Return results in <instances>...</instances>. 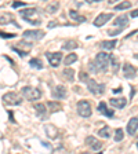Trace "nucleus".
Instances as JSON below:
<instances>
[{"mask_svg":"<svg viewBox=\"0 0 138 154\" xmlns=\"http://www.w3.org/2000/svg\"><path fill=\"white\" fill-rule=\"evenodd\" d=\"M77 61V55L76 54H68L66 58H65V65H72L73 62Z\"/></svg>","mask_w":138,"mask_h":154,"instance_id":"b1692460","label":"nucleus"},{"mask_svg":"<svg viewBox=\"0 0 138 154\" xmlns=\"http://www.w3.org/2000/svg\"><path fill=\"white\" fill-rule=\"evenodd\" d=\"M0 37H3V38H13V37H15V35H14V33H3V32H0Z\"/></svg>","mask_w":138,"mask_h":154,"instance_id":"7c9ffc66","label":"nucleus"},{"mask_svg":"<svg viewBox=\"0 0 138 154\" xmlns=\"http://www.w3.org/2000/svg\"><path fill=\"white\" fill-rule=\"evenodd\" d=\"M131 17H133V18H137V17H138V8L134 10V11H131Z\"/></svg>","mask_w":138,"mask_h":154,"instance_id":"e433bc0d","label":"nucleus"},{"mask_svg":"<svg viewBox=\"0 0 138 154\" xmlns=\"http://www.w3.org/2000/svg\"><path fill=\"white\" fill-rule=\"evenodd\" d=\"M58 8H59V3H58V2H53V3H50L46 7V11H47L48 14H54Z\"/></svg>","mask_w":138,"mask_h":154,"instance_id":"6ab92c4d","label":"nucleus"},{"mask_svg":"<svg viewBox=\"0 0 138 154\" xmlns=\"http://www.w3.org/2000/svg\"><path fill=\"white\" fill-rule=\"evenodd\" d=\"M76 110H77V114L87 119V117H90L91 116V105L90 102H87V100H80V102L77 103L76 106Z\"/></svg>","mask_w":138,"mask_h":154,"instance_id":"20e7f679","label":"nucleus"},{"mask_svg":"<svg viewBox=\"0 0 138 154\" xmlns=\"http://www.w3.org/2000/svg\"><path fill=\"white\" fill-rule=\"evenodd\" d=\"M29 65H30L32 67H35V69H43L42 61H40V59H37V58H33V59H30Z\"/></svg>","mask_w":138,"mask_h":154,"instance_id":"5701e85b","label":"nucleus"},{"mask_svg":"<svg viewBox=\"0 0 138 154\" xmlns=\"http://www.w3.org/2000/svg\"><path fill=\"white\" fill-rule=\"evenodd\" d=\"M98 113H101V114H104V116H106V117H113V110H111V109H108L106 107V103L105 102H101L100 105H98Z\"/></svg>","mask_w":138,"mask_h":154,"instance_id":"2eb2a0df","label":"nucleus"},{"mask_svg":"<svg viewBox=\"0 0 138 154\" xmlns=\"http://www.w3.org/2000/svg\"><path fill=\"white\" fill-rule=\"evenodd\" d=\"M22 95L28 100H37L42 98V91L39 90V88H36V87H24Z\"/></svg>","mask_w":138,"mask_h":154,"instance_id":"f03ea898","label":"nucleus"},{"mask_svg":"<svg viewBox=\"0 0 138 154\" xmlns=\"http://www.w3.org/2000/svg\"><path fill=\"white\" fill-rule=\"evenodd\" d=\"M55 25H57V23H55V22H50V23H48V28H54Z\"/></svg>","mask_w":138,"mask_h":154,"instance_id":"58836bf2","label":"nucleus"},{"mask_svg":"<svg viewBox=\"0 0 138 154\" xmlns=\"http://www.w3.org/2000/svg\"><path fill=\"white\" fill-rule=\"evenodd\" d=\"M138 129V117H133L127 124V134L129 135H134Z\"/></svg>","mask_w":138,"mask_h":154,"instance_id":"ddd939ff","label":"nucleus"},{"mask_svg":"<svg viewBox=\"0 0 138 154\" xmlns=\"http://www.w3.org/2000/svg\"><path fill=\"white\" fill-rule=\"evenodd\" d=\"M3 100L7 103V105H11V106H17V105H21L22 102V98L15 92H7L6 95L3 96Z\"/></svg>","mask_w":138,"mask_h":154,"instance_id":"39448f33","label":"nucleus"},{"mask_svg":"<svg viewBox=\"0 0 138 154\" xmlns=\"http://www.w3.org/2000/svg\"><path fill=\"white\" fill-rule=\"evenodd\" d=\"M111 58L112 55L106 54V52H98L95 57V62H94V66H95L97 72H105L111 63Z\"/></svg>","mask_w":138,"mask_h":154,"instance_id":"f257e3e1","label":"nucleus"},{"mask_svg":"<svg viewBox=\"0 0 138 154\" xmlns=\"http://www.w3.org/2000/svg\"><path fill=\"white\" fill-rule=\"evenodd\" d=\"M86 84H87L88 91H90L91 94H94V95H102V94L105 92V85H104V84H98L95 80H93V79H88V80L86 81Z\"/></svg>","mask_w":138,"mask_h":154,"instance_id":"7ed1b4c3","label":"nucleus"},{"mask_svg":"<svg viewBox=\"0 0 138 154\" xmlns=\"http://www.w3.org/2000/svg\"><path fill=\"white\" fill-rule=\"evenodd\" d=\"M46 32H43V30H25L22 35L24 38H28V40H33V42H37V40H42L43 37H44Z\"/></svg>","mask_w":138,"mask_h":154,"instance_id":"423d86ee","label":"nucleus"},{"mask_svg":"<svg viewBox=\"0 0 138 154\" xmlns=\"http://www.w3.org/2000/svg\"><path fill=\"white\" fill-rule=\"evenodd\" d=\"M126 105H127V100L123 96H120V98H112L111 99V106H113L115 109H123Z\"/></svg>","mask_w":138,"mask_h":154,"instance_id":"f8f14e48","label":"nucleus"},{"mask_svg":"<svg viewBox=\"0 0 138 154\" xmlns=\"http://www.w3.org/2000/svg\"><path fill=\"white\" fill-rule=\"evenodd\" d=\"M111 62H112V67H113V72H117V69H119V63H117V59H116L115 57L111 58Z\"/></svg>","mask_w":138,"mask_h":154,"instance_id":"c756f323","label":"nucleus"},{"mask_svg":"<svg viewBox=\"0 0 138 154\" xmlns=\"http://www.w3.org/2000/svg\"><path fill=\"white\" fill-rule=\"evenodd\" d=\"M113 25L120 26V28H126V26L129 25V18H127V15L117 17V18H116V21H113Z\"/></svg>","mask_w":138,"mask_h":154,"instance_id":"dca6fc26","label":"nucleus"},{"mask_svg":"<svg viewBox=\"0 0 138 154\" xmlns=\"http://www.w3.org/2000/svg\"><path fill=\"white\" fill-rule=\"evenodd\" d=\"M10 21H13V17L10 15V14H6V15H3L0 18V23H2V25H6V23H8Z\"/></svg>","mask_w":138,"mask_h":154,"instance_id":"cd10ccee","label":"nucleus"},{"mask_svg":"<svg viewBox=\"0 0 138 154\" xmlns=\"http://www.w3.org/2000/svg\"><path fill=\"white\" fill-rule=\"evenodd\" d=\"M123 138H124V132H123V129H116L115 131V142H122Z\"/></svg>","mask_w":138,"mask_h":154,"instance_id":"a878e982","label":"nucleus"},{"mask_svg":"<svg viewBox=\"0 0 138 154\" xmlns=\"http://www.w3.org/2000/svg\"><path fill=\"white\" fill-rule=\"evenodd\" d=\"M135 58H137V59H138V54H135Z\"/></svg>","mask_w":138,"mask_h":154,"instance_id":"37998d69","label":"nucleus"},{"mask_svg":"<svg viewBox=\"0 0 138 154\" xmlns=\"http://www.w3.org/2000/svg\"><path fill=\"white\" fill-rule=\"evenodd\" d=\"M46 57H47L48 62H50V65H51L53 67H57L58 65H59V62H61V59H62L61 52H47Z\"/></svg>","mask_w":138,"mask_h":154,"instance_id":"0eeeda50","label":"nucleus"},{"mask_svg":"<svg viewBox=\"0 0 138 154\" xmlns=\"http://www.w3.org/2000/svg\"><path fill=\"white\" fill-rule=\"evenodd\" d=\"M134 94H135V91H134V90H131V92H130V95H131V98H133V96H134Z\"/></svg>","mask_w":138,"mask_h":154,"instance_id":"a19ab883","label":"nucleus"},{"mask_svg":"<svg viewBox=\"0 0 138 154\" xmlns=\"http://www.w3.org/2000/svg\"><path fill=\"white\" fill-rule=\"evenodd\" d=\"M47 106H48V107H51L53 112H59V110L62 109V106L59 105L58 102H48Z\"/></svg>","mask_w":138,"mask_h":154,"instance_id":"bb28decb","label":"nucleus"},{"mask_svg":"<svg viewBox=\"0 0 138 154\" xmlns=\"http://www.w3.org/2000/svg\"><path fill=\"white\" fill-rule=\"evenodd\" d=\"M44 131H46V135H47L50 139H55L58 136V129L55 128L53 124L44 125Z\"/></svg>","mask_w":138,"mask_h":154,"instance_id":"4468645a","label":"nucleus"},{"mask_svg":"<svg viewBox=\"0 0 138 154\" xmlns=\"http://www.w3.org/2000/svg\"><path fill=\"white\" fill-rule=\"evenodd\" d=\"M116 40H105V42L101 43V45H102V48H105V50H113V48L116 47Z\"/></svg>","mask_w":138,"mask_h":154,"instance_id":"412c9836","label":"nucleus"},{"mask_svg":"<svg viewBox=\"0 0 138 154\" xmlns=\"http://www.w3.org/2000/svg\"><path fill=\"white\" fill-rule=\"evenodd\" d=\"M87 3H97V2H101V0H86Z\"/></svg>","mask_w":138,"mask_h":154,"instance_id":"4c0bfd02","label":"nucleus"},{"mask_svg":"<svg viewBox=\"0 0 138 154\" xmlns=\"http://www.w3.org/2000/svg\"><path fill=\"white\" fill-rule=\"evenodd\" d=\"M13 50H14V51H15V52H18V55H19V57H25V55H26V51H21V50H18V48H17V47H14Z\"/></svg>","mask_w":138,"mask_h":154,"instance_id":"72a5a7b5","label":"nucleus"},{"mask_svg":"<svg viewBox=\"0 0 138 154\" xmlns=\"http://www.w3.org/2000/svg\"><path fill=\"white\" fill-rule=\"evenodd\" d=\"M24 6H26L24 2H14L13 3V8H18V7H24Z\"/></svg>","mask_w":138,"mask_h":154,"instance_id":"473e14b6","label":"nucleus"},{"mask_svg":"<svg viewBox=\"0 0 138 154\" xmlns=\"http://www.w3.org/2000/svg\"><path fill=\"white\" fill-rule=\"evenodd\" d=\"M10 119H11V121H13V122H15V120H14V117H13V113H11V112H10Z\"/></svg>","mask_w":138,"mask_h":154,"instance_id":"ea45409f","label":"nucleus"},{"mask_svg":"<svg viewBox=\"0 0 138 154\" xmlns=\"http://www.w3.org/2000/svg\"><path fill=\"white\" fill-rule=\"evenodd\" d=\"M53 96L57 98V99H64L66 98V88L64 85H57L53 90Z\"/></svg>","mask_w":138,"mask_h":154,"instance_id":"9b49d317","label":"nucleus"},{"mask_svg":"<svg viewBox=\"0 0 138 154\" xmlns=\"http://www.w3.org/2000/svg\"><path fill=\"white\" fill-rule=\"evenodd\" d=\"M97 132H98V135H100L101 138H105L106 139V138H109V136H111V128H109V127H102V128L98 129Z\"/></svg>","mask_w":138,"mask_h":154,"instance_id":"aec40b11","label":"nucleus"},{"mask_svg":"<svg viewBox=\"0 0 138 154\" xmlns=\"http://www.w3.org/2000/svg\"><path fill=\"white\" fill-rule=\"evenodd\" d=\"M77 48V43L73 42V40H69L65 44H62V50H66V51H71V50H75Z\"/></svg>","mask_w":138,"mask_h":154,"instance_id":"4be33fe9","label":"nucleus"},{"mask_svg":"<svg viewBox=\"0 0 138 154\" xmlns=\"http://www.w3.org/2000/svg\"><path fill=\"white\" fill-rule=\"evenodd\" d=\"M123 74H124L126 79H134L135 74H137V69L130 63H124L123 65Z\"/></svg>","mask_w":138,"mask_h":154,"instance_id":"9d476101","label":"nucleus"},{"mask_svg":"<svg viewBox=\"0 0 138 154\" xmlns=\"http://www.w3.org/2000/svg\"><path fill=\"white\" fill-rule=\"evenodd\" d=\"M33 109H35V112L37 113V116L40 117V119H43V117H46V106L43 105V103H36L35 106H33Z\"/></svg>","mask_w":138,"mask_h":154,"instance_id":"f3484780","label":"nucleus"},{"mask_svg":"<svg viewBox=\"0 0 138 154\" xmlns=\"http://www.w3.org/2000/svg\"><path fill=\"white\" fill-rule=\"evenodd\" d=\"M90 147H91V150H94V151H98L101 147H102V143H101V142H98V140H95V142H94V143L90 146Z\"/></svg>","mask_w":138,"mask_h":154,"instance_id":"c85d7f7f","label":"nucleus"},{"mask_svg":"<svg viewBox=\"0 0 138 154\" xmlns=\"http://www.w3.org/2000/svg\"><path fill=\"white\" fill-rule=\"evenodd\" d=\"M73 19H75V21H77V22H84V21H86V18H84V17H82V15H79V14H77Z\"/></svg>","mask_w":138,"mask_h":154,"instance_id":"f704fd0d","label":"nucleus"},{"mask_svg":"<svg viewBox=\"0 0 138 154\" xmlns=\"http://www.w3.org/2000/svg\"><path fill=\"white\" fill-rule=\"evenodd\" d=\"M123 29H124V28H120V29H117V30H108V35H109V36H116V35H119Z\"/></svg>","mask_w":138,"mask_h":154,"instance_id":"2f4dec72","label":"nucleus"},{"mask_svg":"<svg viewBox=\"0 0 138 154\" xmlns=\"http://www.w3.org/2000/svg\"><path fill=\"white\" fill-rule=\"evenodd\" d=\"M131 7V3L130 2H122L120 4H117V6L115 7L116 11H122V10H126V8H130Z\"/></svg>","mask_w":138,"mask_h":154,"instance_id":"393cba45","label":"nucleus"},{"mask_svg":"<svg viewBox=\"0 0 138 154\" xmlns=\"http://www.w3.org/2000/svg\"><path fill=\"white\" fill-rule=\"evenodd\" d=\"M113 18V14H100V15L95 18V21H94V25L95 26H104L108 21H111V19Z\"/></svg>","mask_w":138,"mask_h":154,"instance_id":"1a4fd4ad","label":"nucleus"},{"mask_svg":"<svg viewBox=\"0 0 138 154\" xmlns=\"http://www.w3.org/2000/svg\"><path fill=\"white\" fill-rule=\"evenodd\" d=\"M137 146H138V143H137Z\"/></svg>","mask_w":138,"mask_h":154,"instance_id":"c03bdc74","label":"nucleus"},{"mask_svg":"<svg viewBox=\"0 0 138 154\" xmlns=\"http://www.w3.org/2000/svg\"><path fill=\"white\" fill-rule=\"evenodd\" d=\"M64 77L68 81H73L75 80V70L71 67H65L64 69Z\"/></svg>","mask_w":138,"mask_h":154,"instance_id":"a211bd4d","label":"nucleus"},{"mask_svg":"<svg viewBox=\"0 0 138 154\" xmlns=\"http://www.w3.org/2000/svg\"><path fill=\"white\" fill-rule=\"evenodd\" d=\"M113 2H116V0H109V3H113Z\"/></svg>","mask_w":138,"mask_h":154,"instance_id":"79ce46f5","label":"nucleus"},{"mask_svg":"<svg viewBox=\"0 0 138 154\" xmlns=\"http://www.w3.org/2000/svg\"><path fill=\"white\" fill-rule=\"evenodd\" d=\"M19 14H21V17L25 19L26 22L32 23V17L37 14V10H36L35 7H29V8H26V10H21Z\"/></svg>","mask_w":138,"mask_h":154,"instance_id":"6e6552de","label":"nucleus"},{"mask_svg":"<svg viewBox=\"0 0 138 154\" xmlns=\"http://www.w3.org/2000/svg\"><path fill=\"white\" fill-rule=\"evenodd\" d=\"M80 80L82 81H87V80H88V79H87V74L84 73V72H82V73H80Z\"/></svg>","mask_w":138,"mask_h":154,"instance_id":"c9c22d12","label":"nucleus"}]
</instances>
